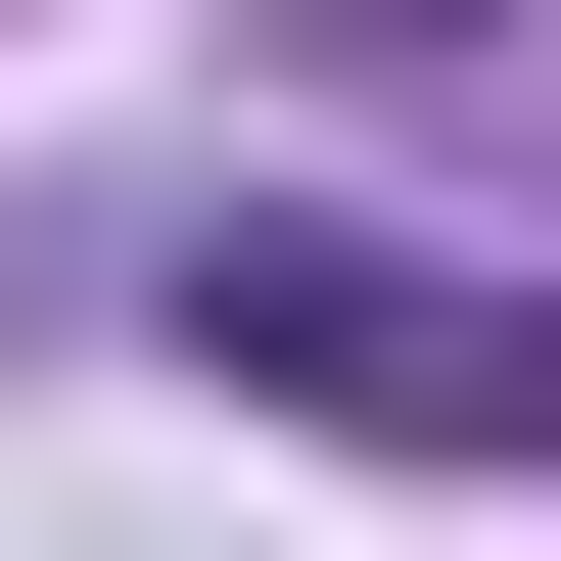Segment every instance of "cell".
<instances>
[{"label":"cell","instance_id":"obj_1","mask_svg":"<svg viewBox=\"0 0 561 561\" xmlns=\"http://www.w3.org/2000/svg\"><path fill=\"white\" fill-rule=\"evenodd\" d=\"M187 375L421 421V468H561V280H375V234H187Z\"/></svg>","mask_w":561,"mask_h":561}]
</instances>
